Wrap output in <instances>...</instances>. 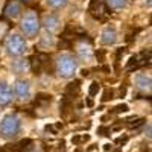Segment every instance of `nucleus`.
I'll return each mask as SVG.
<instances>
[{"label":"nucleus","mask_w":152,"mask_h":152,"mask_svg":"<svg viewBox=\"0 0 152 152\" xmlns=\"http://www.w3.org/2000/svg\"><path fill=\"white\" fill-rule=\"evenodd\" d=\"M15 94L18 99H28L31 96V87L26 81H17L15 84Z\"/></svg>","instance_id":"423d86ee"},{"label":"nucleus","mask_w":152,"mask_h":152,"mask_svg":"<svg viewBox=\"0 0 152 152\" xmlns=\"http://www.w3.org/2000/svg\"><path fill=\"white\" fill-rule=\"evenodd\" d=\"M43 24H44V28L47 29V31H56L58 29V26H59V20L55 17V15H47V17H44V21H43Z\"/></svg>","instance_id":"9b49d317"},{"label":"nucleus","mask_w":152,"mask_h":152,"mask_svg":"<svg viewBox=\"0 0 152 152\" xmlns=\"http://www.w3.org/2000/svg\"><path fill=\"white\" fill-rule=\"evenodd\" d=\"M0 132L6 138H12L20 132V119L15 114H9L6 116L2 123H0Z\"/></svg>","instance_id":"f03ea898"},{"label":"nucleus","mask_w":152,"mask_h":152,"mask_svg":"<svg viewBox=\"0 0 152 152\" xmlns=\"http://www.w3.org/2000/svg\"><path fill=\"white\" fill-rule=\"evenodd\" d=\"M88 11H90V14L94 15L97 20H105L110 14V9H108V6L104 0H91L90 9Z\"/></svg>","instance_id":"39448f33"},{"label":"nucleus","mask_w":152,"mask_h":152,"mask_svg":"<svg viewBox=\"0 0 152 152\" xmlns=\"http://www.w3.org/2000/svg\"><path fill=\"white\" fill-rule=\"evenodd\" d=\"M135 84H137V87L140 88V90H143V91H149L151 90V76H148V75H137L135 76Z\"/></svg>","instance_id":"1a4fd4ad"},{"label":"nucleus","mask_w":152,"mask_h":152,"mask_svg":"<svg viewBox=\"0 0 152 152\" xmlns=\"http://www.w3.org/2000/svg\"><path fill=\"white\" fill-rule=\"evenodd\" d=\"M79 81H75L73 84H69V87H67V94H66V97H69L70 94H76L78 93V90H79Z\"/></svg>","instance_id":"4468645a"},{"label":"nucleus","mask_w":152,"mask_h":152,"mask_svg":"<svg viewBox=\"0 0 152 152\" xmlns=\"http://www.w3.org/2000/svg\"><path fill=\"white\" fill-rule=\"evenodd\" d=\"M47 3L53 8H61L67 3V0H47Z\"/></svg>","instance_id":"f3484780"},{"label":"nucleus","mask_w":152,"mask_h":152,"mask_svg":"<svg viewBox=\"0 0 152 152\" xmlns=\"http://www.w3.org/2000/svg\"><path fill=\"white\" fill-rule=\"evenodd\" d=\"M3 12H5V17H8V18L17 17L18 12H20V5H18V2H9V3L6 5V8H5Z\"/></svg>","instance_id":"9d476101"},{"label":"nucleus","mask_w":152,"mask_h":152,"mask_svg":"<svg viewBox=\"0 0 152 152\" xmlns=\"http://www.w3.org/2000/svg\"><path fill=\"white\" fill-rule=\"evenodd\" d=\"M81 140H82V137H78V135H76V137H73V138H72V142H73V143H76V145H78V143H79Z\"/></svg>","instance_id":"b1692460"},{"label":"nucleus","mask_w":152,"mask_h":152,"mask_svg":"<svg viewBox=\"0 0 152 152\" xmlns=\"http://www.w3.org/2000/svg\"><path fill=\"white\" fill-rule=\"evenodd\" d=\"M21 2H31V0H21Z\"/></svg>","instance_id":"cd10ccee"},{"label":"nucleus","mask_w":152,"mask_h":152,"mask_svg":"<svg viewBox=\"0 0 152 152\" xmlns=\"http://www.w3.org/2000/svg\"><path fill=\"white\" fill-rule=\"evenodd\" d=\"M99 90H100L99 84H97V82H91L90 88H88V93H90V96H96V94L99 93Z\"/></svg>","instance_id":"a211bd4d"},{"label":"nucleus","mask_w":152,"mask_h":152,"mask_svg":"<svg viewBox=\"0 0 152 152\" xmlns=\"http://www.w3.org/2000/svg\"><path fill=\"white\" fill-rule=\"evenodd\" d=\"M6 50L12 56H20V55L24 53V50H26V41L17 34L9 35L8 40H6Z\"/></svg>","instance_id":"7ed1b4c3"},{"label":"nucleus","mask_w":152,"mask_h":152,"mask_svg":"<svg viewBox=\"0 0 152 152\" xmlns=\"http://www.w3.org/2000/svg\"><path fill=\"white\" fill-rule=\"evenodd\" d=\"M31 145H32V140L26 138V140H21L20 143H17L15 146H17V149H18V151H24V149H29V148H31Z\"/></svg>","instance_id":"dca6fc26"},{"label":"nucleus","mask_w":152,"mask_h":152,"mask_svg":"<svg viewBox=\"0 0 152 152\" xmlns=\"http://www.w3.org/2000/svg\"><path fill=\"white\" fill-rule=\"evenodd\" d=\"M97 134H100V135H108V134H110V129L105 128V126H100V128H97Z\"/></svg>","instance_id":"412c9836"},{"label":"nucleus","mask_w":152,"mask_h":152,"mask_svg":"<svg viewBox=\"0 0 152 152\" xmlns=\"http://www.w3.org/2000/svg\"><path fill=\"white\" fill-rule=\"evenodd\" d=\"M31 67H32V72L35 73V75H41V72H43V66H41V58H40V55H34V56H31Z\"/></svg>","instance_id":"f8f14e48"},{"label":"nucleus","mask_w":152,"mask_h":152,"mask_svg":"<svg viewBox=\"0 0 152 152\" xmlns=\"http://www.w3.org/2000/svg\"><path fill=\"white\" fill-rule=\"evenodd\" d=\"M126 140H128V137H119L116 140V143L117 145H123V143H126Z\"/></svg>","instance_id":"5701e85b"},{"label":"nucleus","mask_w":152,"mask_h":152,"mask_svg":"<svg viewBox=\"0 0 152 152\" xmlns=\"http://www.w3.org/2000/svg\"><path fill=\"white\" fill-rule=\"evenodd\" d=\"M76 152H81V151H76Z\"/></svg>","instance_id":"c85d7f7f"},{"label":"nucleus","mask_w":152,"mask_h":152,"mask_svg":"<svg viewBox=\"0 0 152 152\" xmlns=\"http://www.w3.org/2000/svg\"><path fill=\"white\" fill-rule=\"evenodd\" d=\"M78 69V62L72 55H61L56 61V70L61 78H70Z\"/></svg>","instance_id":"f257e3e1"},{"label":"nucleus","mask_w":152,"mask_h":152,"mask_svg":"<svg viewBox=\"0 0 152 152\" xmlns=\"http://www.w3.org/2000/svg\"><path fill=\"white\" fill-rule=\"evenodd\" d=\"M116 38H117V35H116V31H114V28H105L104 31H102V35H100V41H102L104 44H107V46H111V44H114L116 43Z\"/></svg>","instance_id":"0eeeda50"},{"label":"nucleus","mask_w":152,"mask_h":152,"mask_svg":"<svg viewBox=\"0 0 152 152\" xmlns=\"http://www.w3.org/2000/svg\"><path fill=\"white\" fill-rule=\"evenodd\" d=\"M79 55L81 58H85V59H90L91 58V50L88 46H81L79 47Z\"/></svg>","instance_id":"2eb2a0df"},{"label":"nucleus","mask_w":152,"mask_h":152,"mask_svg":"<svg viewBox=\"0 0 152 152\" xmlns=\"http://www.w3.org/2000/svg\"><path fill=\"white\" fill-rule=\"evenodd\" d=\"M143 122H145L143 119H140V120H135L134 123H131V125H129V128H137V126H140V125H143Z\"/></svg>","instance_id":"4be33fe9"},{"label":"nucleus","mask_w":152,"mask_h":152,"mask_svg":"<svg viewBox=\"0 0 152 152\" xmlns=\"http://www.w3.org/2000/svg\"><path fill=\"white\" fill-rule=\"evenodd\" d=\"M21 29L26 35H35L40 31V21L34 12H29L28 15H24V18L21 20Z\"/></svg>","instance_id":"20e7f679"},{"label":"nucleus","mask_w":152,"mask_h":152,"mask_svg":"<svg viewBox=\"0 0 152 152\" xmlns=\"http://www.w3.org/2000/svg\"><path fill=\"white\" fill-rule=\"evenodd\" d=\"M125 93H126V90H125V88H122V90H120V96H125Z\"/></svg>","instance_id":"bb28decb"},{"label":"nucleus","mask_w":152,"mask_h":152,"mask_svg":"<svg viewBox=\"0 0 152 152\" xmlns=\"http://www.w3.org/2000/svg\"><path fill=\"white\" fill-rule=\"evenodd\" d=\"M113 99V90H107L102 96V102H107V100H111Z\"/></svg>","instance_id":"aec40b11"},{"label":"nucleus","mask_w":152,"mask_h":152,"mask_svg":"<svg viewBox=\"0 0 152 152\" xmlns=\"http://www.w3.org/2000/svg\"><path fill=\"white\" fill-rule=\"evenodd\" d=\"M107 3L113 9H122L126 6V0H107Z\"/></svg>","instance_id":"ddd939ff"},{"label":"nucleus","mask_w":152,"mask_h":152,"mask_svg":"<svg viewBox=\"0 0 152 152\" xmlns=\"http://www.w3.org/2000/svg\"><path fill=\"white\" fill-rule=\"evenodd\" d=\"M87 107H93V100L91 99H87Z\"/></svg>","instance_id":"a878e982"},{"label":"nucleus","mask_w":152,"mask_h":152,"mask_svg":"<svg viewBox=\"0 0 152 152\" xmlns=\"http://www.w3.org/2000/svg\"><path fill=\"white\" fill-rule=\"evenodd\" d=\"M12 100V91L9 85H6L5 82L0 84V105H8L9 102Z\"/></svg>","instance_id":"6e6552de"},{"label":"nucleus","mask_w":152,"mask_h":152,"mask_svg":"<svg viewBox=\"0 0 152 152\" xmlns=\"http://www.w3.org/2000/svg\"><path fill=\"white\" fill-rule=\"evenodd\" d=\"M104 149H105V151H111V145H110V143L104 145Z\"/></svg>","instance_id":"393cba45"},{"label":"nucleus","mask_w":152,"mask_h":152,"mask_svg":"<svg viewBox=\"0 0 152 152\" xmlns=\"http://www.w3.org/2000/svg\"><path fill=\"white\" fill-rule=\"evenodd\" d=\"M126 111H128V105H126V104H120V105H117V107H114L113 108V113H126Z\"/></svg>","instance_id":"6ab92c4d"}]
</instances>
